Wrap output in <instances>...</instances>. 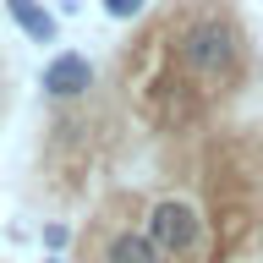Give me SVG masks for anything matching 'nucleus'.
I'll return each mask as SVG.
<instances>
[{
    "label": "nucleus",
    "mask_w": 263,
    "mask_h": 263,
    "mask_svg": "<svg viewBox=\"0 0 263 263\" xmlns=\"http://www.w3.org/2000/svg\"><path fill=\"white\" fill-rule=\"evenodd\" d=\"M104 93L148 132L164 170L203 209V247L181 263H263V115H192L115 71Z\"/></svg>",
    "instance_id": "nucleus-1"
},
{
    "label": "nucleus",
    "mask_w": 263,
    "mask_h": 263,
    "mask_svg": "<svg viewBox=\"0 0 263 263\" xmlns=\"http://www.w3.org/2000/svg\"><path fill=\"white\" fill-rule=\"evenodd\" d=\"M6 11H11L16 22L39 39V44H55V16H49L44 6H33V0H6Z\"/></svg>",
    "instance_id": "nucleus-2"
},
{
    "label": "nucleus",
    "mask_w": 263,
    "mask_h": 263,
    "mask_svg": "<svg viewBox=\"0 0 263 263\" xmlns=\"http://www.w3.org/2000/svg\"><path fill=\"white\" fill-rule=\"evenodd\" d=\"M104 11L121 22H137V16H148V0H104Z\"/></svg>",
    "instance_id": "nucleus-3"
},
{
    "label": "nucleus",
    "mask_w": 263,
    "mask_h": 263,
    "mask_svg": "<svg viewBox=\"0 0 263 263\" xmlns=\"http://www.w3.org/2000/svg\"><path fill=\"white\" fill-rule=\"evenodd\" d=\"M6 104H11V71H6V61H0V121H6Z\"/></svg>",
    "instance_id": "nucleus-4"
}]
</instances>
